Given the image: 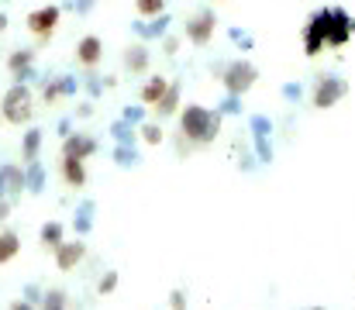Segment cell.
<instances>
[{"mask_svg":"<svg viewBox=\"0 0 355 310\" xmlns=\"http://www.w3.org/2000/svg\"><path fill=\"white\" fill-rule=\"evenodd\" d=\"M221 110H211L204 103H187L180 110V141H190V145H211L221 131Z\"/></svg>","mask_w":355,"mask_h":310,"instance_id":"1","label":"cell"},{"mask_svg":"<svg viewBox=\"0 0 355 310\" xmlns=\"http://www.w3.org/2000/svg\"><path fill=\"white\" fill-rule=\"evenodd\" d=\"M0 114L7 124H28L35 114V97L28 90V83H14L3 97H0Z\"/></svg>","mask_w":355,"mask_h":310,"instance_id":"2","label":"cell"},{"mask_svg":"<svg viewBox=\"0 0 355 310\" xmlns=\"http://www.w3.org/2000/svg\"><path fill=\"white\" fill-rule=\"evenodd\" d=\"M59 17H62V7L59 3H45V7H35L28 14V31L35 35V49H45L59 28Z\"/></svg>","mask_w":355,"mask_h":310,"instance_id":"3","label":"cell"},{"mask_svg":"<svg viewBox=\"0 0 355 310\" xmlns=\"http://www.w3.org/2000/svg\"><path fill=\"white\" fill-rule=\"evenodd\" d=\"M218 73H221L225 90H228V94H235V97H245V94L255 87V80H259V69H255L252 62H245V59H235V62L218 66Z\"/></svg>","mask_w":355,"mask_h":310,"instance_id":"4","label":"cell"},{"mask_svg":"<svg viewBox=\"0 0 355 310\" xmlns=\"http://www.w3.org/2000/svg\"><path fill=\"white\" fill-rule=\"evenodd\" d=\"M328 21H331V7H321L304 24V52L307 55H318L328 49Z\"/></svg>","mask_w":355,"mask_h":310,"instance_id":"5","label":"cell"},{"mask_svg":"<svg viewBox=\"0 0 355 310\" xmlns=\"http://www.w3.org/2000/svg\"><path fill=\"white\" fill-rule=\"evenodd\" d=\"M214 28H218V17H214V10H211V7H204V10H197L190 21H183V35H187V42H190V45H197V49L211 45Z\"/></svg>","mask_w":355,"mask_h":310,"instance_id":"6","label":"cell"},{"mask_svg":"<svg viewBox=\"0 0 355 310\" xmlns=\"http://www.w3.org/2000/svg\"><path fill=\"white\" fill-rule=\"evenodd\" d=\"M169 28H173V17L162 10V14H155V17H141V21H131V35H138L141 42H159L162 35H169Z\"/></svg>","mask_w":355,"mask_h":310,"instance_id":"7","label":"cell"},{"mask_svg":"<svg viewBox=\"0 0 355 310\" xmlns=\"http://www.w3.org/2000/svg\"><path fill=\"white\" fill-rule=\"evenodd\" d=\"M83 259H87V241H83L80 234H76L73 241L66 238V241L55 248V269H59V273H73Z\"/></svg>","mask_w":355,"mask_h":310,"instance_id":"8","label":"cell"},{"mask_svg":"<svg viewBox=\"0 0 355 310\" xmlns=\"http://www.w3.org/2000/svg\"><path fill=\"white\" fill-rule=\"evenodd\" d=\"M345 94H349V83L338 80V76H318V83H314V103L318 107H335Z\"/></svg>","mask_w":355,"mask_h":310,"instance_id":"9","label":"cell"},{"mask_svg":"<svg viewBox=\"0 0 355 310\" xmlns=\"http://www.w3.org/2000/svg\"><path fill=\"white\" fill-rule=\"evenodd\" d=\"M355 31V21L349 17V10L331 7V21H328V49H342Z\"/></svg>","mask_w":355,"mask_h":310,"instance_id":"10","label":"cell"},{"mask_svg":"<svg viewBox=\"0 0 355 310\" xmlns=\"http://www.w3.org/2000/svg\"><path fill=\"white\" fill-rule=\"evenodd\" d=\"M7 69L14 76V83H31L38 73H35V49H14L7 55Z\"/></svg>","mask_w":355,"mask_h":310,"instance_id":"11","label":"cell"},{"mask_svg":"<svg viewBox=\"0 0 355 310\" xmlns=\"http://www.w3.org/2000/svg\"><path fill=\"white\" fill-rule=\"evenodd\" d=\"M101 59H104V42H101V35H83V38L76 42V62H80L83 69H97Z\"/></svg>","mask_w":355,"mask_h":310,"instance_id":"12","label":"cell"},{"mask_svg":"<svg viewBox=\"0 0 355 310\" xmlns=\"http://www.w3.org/2000/svg\"><path fill=\"white\" fill-rule=\"evenodd\" d=\"M148 66H152V52H148L145 42H135V45L124 49V69H128V76H145Z\"/></svg>","mask_w":355,"mask_h":310,"instance_id":"13","label":"cell"},{"mask_svg":"<svg viewBox=\"0 0 355 310\" xmlns=\"http://www.w3.org/2000/svg\"><path fill=\"white\" fill-rule=\"evenodd\" d=\"M24 190H28V183H24V169H17V166H0V197H7V200H21Z\"/></svg>","mask_w":355,"mask_h":310,"instance_id":"14","label":"cell"},{"mask_svg":"<svg viewBox=\"0 0 355 310\" xmlns=\"http://www.w3.org/2000/svg\"><path fill=\"white\" fill-rule=\"evenodd\" d=\"M97 138H90V135H66V141H62V155H69V159H90V155H97Z\"/></svg>","mask_w":355,"mask_h":310,"instance_id":"15","label":"cell"},{"mask_svg":"<svg viewBox=\"0 0 355 310\" xmlns=\"http://www.w3.org/2000/svg\"><path fill=\"white\" fill-rule=\"evenodd\" d=\"M180 97H183V80H169V87H166L162 101L152 107V110H155V117H173V114H180Z\"/></svg>","mask_w":355,"mask_h":310,"instance_id":"16","label":"cell"},{"mask_svg":"<svg viewBox=\"0 0 355 310\" xmlns=\"http://www.w3.org/2000/svg\"><path fill=\"white\" fill-rule=\"evenodd\" d=\"M62 180H66V187L83 190V187H87V166H83V159L62 155Z\"/></svg>","mask_w":355,"mask_h":310,"instance_id":"17","label":"cell"},{"mask_svg":"<svg viewBox=\"0 0 355 310\" xmlns=\"http://www.w3.org/2000/svg\"><path fill=\"white\" fill-rule=\"evenodd\" d=\"M166 87H169V80L166 76H148L145 80V87L138 90V103H145V107H155V103L162 101V94H166Z\"/></svg>","mask_w":355,"mask_h":310,"instance_id":"18","label":"cell"},{"mask_svg":"<svg viewBox=\"0 0 355 310\" xmlns=\"http://www.w3.org/2000/svg\"><path fill=\"white\" fill-rule=\"evenodd\" d=\"M38 238H42V248H59L62 241H66V224L62 221H45L42 224V231H38Z\"/></svg>","mask_w":355,"mask_h":310,"instance_id":"19","label":"cell"},{"mask_svg":"<svg viewBox=\"0 0 355 310\" xmlns=\"http://www.w3.org/2000/svg\"><path fill=\"white\" fill-rule=\"evenodd\" d=\"M17 255H21V234L10 231V227H3V231H0V266L14 262Z\"/></svg>","mask_w":355,"mask_h":310,"instance_id":"20","label":"cell"},{"mask_svg":"<svg viewBox=\"0 0 355 310\" xmlns=\"http://www.w3.org/2000/svg\"><path fill=\"white\" fill-rule=\"evenodd\" d=\"M42 131L38 128H28L24 131V138H21V159L24 162H35V159H42Z\"/></svg>","mask_w":355,"mask_h":310,"instance_id":"21","label":"cell"},{"mask_svg":"<svg viewBox=\"0 0 355 310\" xmlns=\"http://www.w3.org/2000/svg\"><path fill=\"white\" fill-rule=\"evenodd\" d=\"M24 183H28V193H42L45 190V166L35 159V162H28V169H24Z\"/></svg>","mask_w":355,"mask_h":310,"instance_id":"22","label":"cell"},{"mask_svg":"<svg viewBox=\"0 0 355 310\" xmlns=\"http://www.w3.org/2000/svg\"><path fill=\"white\" fill-rule=\"evenodd\" d=\"M94 200H83V204L76 207V221H73V231H76V234H80V238H83V234H87V231H90V224H94Z\"/></svg>","mask_w":355,"mask_h":310,"instance_id":"23","label":"cell"},{"mask_svg":"<svg viewBox=\"0 0 355 310\" xmlns=\"http://www.w3.org/2000/svg\"><path fill=\"white\" fill-rule=\"evenodd\" d=\"M111 135H114V141L118 145H135V138H138V124H128L124 117L111 124Z\"/></svg>","mask_w":355,"mask_h":310,"instance_id":"24","label":"cell"},{"mask_svg":"<svg viewBox=\"0 0 355 310\" xmlns=\"http://www.w3.org/2000/svg\"><path fill=\"white\" fill-rule=\"evenodd\" d=\"M138 138L148 141V145H162V141H166V131H162V124H155V121H141V124H138Z\"/></svg>","mask_w":355,"mask_h":310,"instance_id":"25","label":"cell"},{"mask_svg":"<svg viewBox=\"0 0 355 310\" xmlns=\"http://www.w3.org/2000/svg\"><path fill=\"white\" fill-rule=\"evenodd\" d=\"M38 310H69V293H66V290H49V293L42 297Z\"/></svg>","mask_w":355,"mask_h":310,"instance_id":"26","label":"cell"},{"mask_svg":"<svg viewBox=\"0 0 355 310\" xmlns=\"http://www.w3.org/2000/svg\"><path fill=\"white\" fill-rule=\"evenodd\" d=\"M166 10V0H135V14L138 17H155Z\"/></svg>","mask_w":355,"mask_h":310,"instance_id":"27","label":"cell"},{"mask_svg":"<svg viewBox=\"0 0 355 310\" xmlns=\"http://www.w3.org/2000/svg\"><path fill=\"white\" fill-rule=\"evenodd\" d=\"M118 283H121L118 269H107V273L101 276V283H97V297H111V293L118 290Z\"/></svg>","mask_w":355,"mask_h":310,"instance_id":"28","label":"cell"},{"mask_svg":"<svg viewBox=\"0 0 355 310\" xmlns=\"http://www.w3.org/2000/svg\"><path fill=\"white\" fill-rule=\"evenodd\" d=\"M38 101L42 103H59V87H55V76H49V80H42V87H38Z\"/></svg>","mask_w":355,"mask_h":310,"instance_id":"29","label":"cell"},{"mask_svg":"<svg viewBox=\"0 0 355 310\" xmlns=\"http://www.w3.org/2000/svg\"><path fill=\"white\" fill-rule=\"evenodd\" d=\"M55 87H59V97H76L80 94V80L76 76H55Z\"/></svg>","mask_w":355,"mask_h":310,"instance_id":"30","label":"cell"},{"mask_svg":"<svg viewBox=\"0 0 355 310\" xmlns=\"http://www.w3.org/2000/svg\"><path fill=\"white\" fill-rule=\"evenodd\" d=\"M83 87H87V94H90L94 101H97V97H101V94L107 90V87H104V80H101V76H97L94 69H87V76H83Z\"/></svg>","mask_w":355,"mask_h":310,"instance_id":"31","label":"cell"},{"mask_svg":"<svg viewBox=\"0 0 355 310\" xmlns=\"http://www.w3.org/2000/svg\"><path fill=\"white\" fill-rule=\"evenodd\" d=\"M114 162H118V166H138L135 145H118V148H114Z\"/></svg>","mask_w":355,"mask_h":310,"instance_id":"32","label":"cell"},{"mask_svg":"<svg viewBox=\"0 0 355 310\" xmlns=\"http://www.w3.org/2000/svg\"><path fill=\"white\" fill-rule=\"evenodd\" d=\"M145 110H148L145 103H131V107L121 110V117H124L128 124H141V121H145Z\"/></svg>","mask_w":355,"mask_h":310,"instance_id":"33","label":"cell"},{"mask_svg":"<svg viewBox=\"0 0 355 310\" xmlns=\"http://www.w3.org/2000/svg\"><path fill=\"white\" fill-rule=\"evenodd\" d=\"M228 35H232V42H235L241 52H248V49H252V35H248V31H241V28H232Z\"/></svg>","mask_w":355,"mask_h":310,"instance_id":"34","label":"cell"},{"mask_svg":"<svg viewBox=\"0 0 355 310\" xmlns=\"http://www.w3.org/2000/svg\"><path fill=\"white\" fill-rule=\"evenodd\" d=\"M66 10H73V14H80V17H83V14H90V10H94V0H69V3H66Z\"/></svg>","mask_w":355,"mask_h":310,"instance_id":"35","label":"cell"},{"mask_svg":"<svg viewBox=\"0 0 355 310\" xmlns=\"http://www.w3.org/2000/svg\"><path fill=\"white\" fill-rule=\"evenodd\" d=\"M159 42H162V52H166V55H176V52H180V38H176V35H162Z\"/></svg>","mask_w":355,"mask_h":310,"instance_id":"36","label":"cell"},{"mask_svg":"<svg viewBox=\"0 0 355 310\" xmlns=\"http://www.w3.org/2000/svg\"><path fill=\"white\" fill-rule=\"evenodd\" d=\"M169 310H187V290H173L169 293Z\"/></svg>","mask_w":355,"mask_h":310,"instance_id":"37","label":"cell"},{"mask_svg":"<svg viewBox=\"0 0 355 310\" xmlns=\"http://www.w3.org/2000/svg\"><path fill=\"white\" fill-rule=\"evenodd\" d=\"M221 114H241V97L228 94V97H225V107H221Z\"/></svg>","mask_w":355,"mask_h":310,"instance_id":"38","label":"cell"},{"mask_svg":"<svg viewBox=\"0 0 355 310\" xmlns=\"http://www.w3.org/2000/svg\"><path fill=\"white\" fill-rule=\"evenodd\" d=\"M42 297H45V293H42L35 283H28V286H24V300H28V304H35V307H38V304H42Z\"/></svg>","mask_w":355,"mask_h":310,"instance_id":"39","label":"cell"},{"mask_svg":"<svg viewBox=\"0 0 355 310\" xmlns=\"http://www.w3.org/2000/svg\"><path fill=\"white\" fill-rule=\"evenodd\" d=\"M10 207H14V200H7V197H0V224L10 217Z\"/></svg>","mask_w":355,"mask_h":310,"instance_id":"40","label":"cell"},{"mask_svg":"<svg viewBox=\"0 0 355 310\" xmlns=\"http://www.w3.org/2000/svg\"><path fill=\"white\" fill-rule=\"evenodd\" d=\"M7 310H38V307H35V304H28V300H14Z\"/></svg>","mask_w":355,"mask_h":310,"instance_id":"41","label":"cell"},{"mask_svg":"<svg viewBox=\"0 0 355 310\" xmlns=\"http://www.w3.org/2000/svg\"><path fill=\"white\" fill-rule=\"evenodd\" d=\"M90 114H94L90 103H80V107H76V117H90Z\"/></svg>","mask_w":355,"mask_h":310,"instance_id":"42","label":"cell"},{"mask_svg":"<svg viewBox=\"0 0 355 310\" xmlns=\"http://www.w3.org/2000/svg\"><path fill=\"white\" fill-rule=\"evenodd\" d=\"M3 31H7V14L0 10V35H3Z\"/></svg>","mask_w":355,"mask_h":310,"instance_id":"43","label":"cell"},{"mask_svg":"<svg viewBox=\"0 0 355 310\" xmlns=\"http://www.w3.org/2000/svg\"><path fill=\"white\" fill-rule=\"evenodd\" d=\"M311 310H324V307H311Z\"/></svg>","mask_w":355,"mask_h":310,"instance_id":"44","label":"cell"}]
</instances>
